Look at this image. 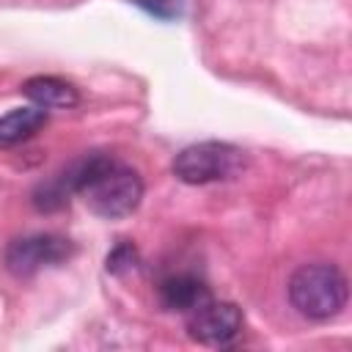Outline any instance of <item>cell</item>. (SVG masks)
Segmentation results:
<instances>
[{"instance_id":"cell-7","label":"cell","mask_w":352,"mask_h":352,"mask_svg":"<svg viewBox=\"0 0 352 352\" xmlns=\"http://www.w3.org/2000/svg\"><path fill=\"white\" fill-rule=\"evenodd\" d=\"M204 300H209V289L201 278L195 275H170L160 283V302L165 311H179V314H190L192 308H198Z\"/></svg>"},{"instance_id":"cell-1","label":"cell","mask_w":352,"mask_h":352,"mask_svg":"<svg viewBox=\"0 0 352 352\" xmlns=\"http://www.w3.org/2000/svg\"><path fill=\"white\" fill-rule=\"evenodd\" d=\"M58 179L69 195H82L85 206L104 220L129 217L143 201L140 173L107 154H85L60 170Z\"/></svg>"},{"instance_id":"cell-4","label":"cell","mask_w":352,"mask_h":352,"mask_svg":"<svg viewBox=\"0 0 352 352\" xmlns=\"http://www.w3.org/2000/svg\"><path fill=\"white\" fill-rule=\"evenodd\" d=\"M74 253V242L60 234H25L6 245L3 261L14 278H30L47 267H58L69 261Z\"/></svg>"},{"instance_id":"cell-10","label":"cell","mask_w":352,"mask_h":352,"mask_svg":"<svg viewBox=\"0 0 352 352\" xmlns=\"http://www.w3.org/2000/svg\"><path fill=\"white\" fill-rule=\"evenodd\" d=\"M132 3L154 14L157 19H173L182 14V0H132Z\"/></svg>"},{"instance_id":"cell-6","label":"cell","mask_w":352,"mask_h":352,"mask_svg":"<svg viewBox=\"0 0 352 352\" xmlns=\"http://www.w3.org/2000/svg\"><path fill=\"white\" fill-rule=\"evenodd\" d=\"M22 94L36 107H44V110H69L80 102V91L69 80H60L52 74H36V77L25 80Z\"/></svg>"},{"instance_id":"cell-8","label":"cell","mask_w":352,"mask_h":352,"mask_svg":"<svg viewBox=\"0 0 352 352\" xmlns=\"http://www.w3.org/2000/svg\"><path fill=\"white\" fill-rule=\"evenodd\" d=\"M47 110L44 107H14L11 113L0 116V148H11L28 138H33L44 124H47Z\"/></svg>"},{"instance_id":"cell-5","label":"cell","mask_w":352,"mask_h":352,"mask_svg":"<svg viewBox=\"0 0 352 352\" xmlns=\"http://www.w3.org/2000/svg\"><path fill=\"white\" fill-rule=\"evenodd\" d=\"M245 316L236 302L228 300H204L187 314V333L192 341L206 346H226L242 333Z\"/></svg>"},{"instance_id":"cell-3","label":"cell","mask_w":352,"mask_h":352,"mask_svg":"<svg viewBox=\"0 0 352 352\" xmlns=\"http://www.w3.org/2000/svg\"><path fill=\"white\" fill-rule=\"evenodd\" d=\"M248 165V154L223 140H201L192 146H184L173 162L170 173L184 184H212V182H228L236 179Z\"/></svg>"},{"instance_id":"cell-2","label":"cell","mask_w":352,"mask_h":352,"mask_svg":"<svg viewBox=\"0 0 352 352\" xmlns=\"http://www.w3.org/2000/svg\"><path fill=\"white\" fill-rule=\"evenodd\" d=\"M289 302L292 308L314 322H327L346 308L349 283L346 275L327 261L302 264L289 278Z\"/></svg>"},{"instance_id":"cell-9","label":"cell","mask_w":352,"mask_h":352,"mask_svg":"<svg viewBox=\"0 0 352 352\" xmlns=\"http://www.w3.org/2000/svg\"><path fill=\"white\" fill-rule=\"evenodd\" d=\"M104 267H107V272H113V275H124V272H129V270L138 267V250H135L129 242H121V245H116V248L107 253Z\"/></svg>"}]
</instances>
